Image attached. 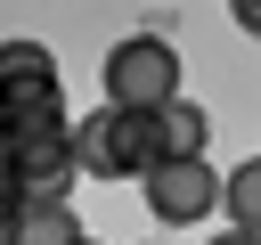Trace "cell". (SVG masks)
<instances>
[{
    "label": "cell",
    "instance_id": "6da1fadb",
    "mask_svg": "<svg viewBox=\"0 0 261 245\" xmlns=\"http://www.w3.org/2000/svg\"><path fill=\"white\" fill-rule=\"evenodd\" d=\"M73 163L82 180H147L163 163V139H155V114H130V106H98L73 122Z\"/></svg>",
    "mask_w": 261,
    "mask_h": 245
},
{
    "label": "cell",
    "instance_id": "7a4b0ae2",
    "mask_svg": "<svg viewBox=\"0 0 261 245\" xmlns=\"http://www.w3.org/2000/svg\"><path fill=\"white\" fill-rule=\"evenodd\" d=\"M179 98V49L163 33H130L106 49V106H130V114H163Z\"/></svg>",
    "mask_w": 261,
    "mask_h": 245
},
{
    "label": "cell",
    "instance_id": "3957f363",
    "mask_svg": "<svg viewBox=\"0 0 261 245\" xmlns=\"http://www.w3.org/2000/svg\"><path fill=\"white\" fill-rule=\"evenodd\" d=\"M139 188H147V212H155V220H171V229L204 220V212H212V204L228 196V180H220V172H212L204 155H163V163H155V172H147Z\"/></svg>",
    "mask_w": 261,
    "mask_h": 245
},
{
    "label": "cell",
    "instance_id": "277c9868",
    "mask_svg": "<svg viewBox=\"0 0 261 245\" xmlns=\"http://www.w3.org/2000/svg\"><path fill=\"white\" fill-rule=\"evenodd\" d=\"M0 155H8V172H16V196H24V204L73 196V180H82V163H73V122H65V131H33V139H8Z\"/></svg>",
    "mask_w": 261,
    "mask_h": 245
},
{
    "label": "cell",
    "instance_id": "5b68a950",
    "mask_svg": "<svg viewBox=\"0 0 261 245\" xmlns=\"http://www.w3.org/2000/svg\"><path fill=\"white\" fill-rule=\"evenodd\" d=\"M33 131H65V82L0 90V147H8V139H33Z\"/></svg>",
    "mask_w": 261,
    "mask_h": 245
},
{
    "label": "cell",
    "instance_id": "8992f818",
    "mask_svg": "<svg viewBox=\"0 0 261 245\" xmlns=\"http://www.w3.org/2000/svg\"><path fill=\"white\" fill-rule=\"evenodd\" d=\"M155 139H163V155H204V147H212V114H204L196 98H171V106L155 114Z\"/></svg>",
    "mask_w": 261,
    "mask_h": 245
},
{
    "label": "cell",
    "instance_id": "52a82bcc",
    "mask_svg": "<svg viewBox=\"0 0 261 245\" xmlns=\"http://www.w3.org/2000/svg\"><path fill=\"white\" fill-rule=\"evenodd\" d=\"M16 245H82V220H73V204H65V196H49V204H24V212H16Z\"/></svg>",
    "mask_w": 261,
    "mask_h": 245
},
{
    "label": "cell",
    "instance_id": "ba28073f",
    "mask_svg": "<svg viewBox=\"0 0 261 245\" xmlns=\"http://www.w3.org/2000/svg\"><path fill=\"white\" fill-rule=\"evenodd\" d=\"M33 82H57V57L41 41H0V90H33Z\"/></svg>",
    "mask_w": 261,
    "mask_h": 245
},
{
    "label": "cell",
    "instance_id": "9c48e42d",
    "mask_svg": "<svg viewBox=\"0 0 261 245\" xmlns=\"http://www.w3.org/2000/svg\"><path fill=\"white\" fill-rule=\"evenodd\" d=\"M220 204L237 212V229H253V237H261V155L228 172V196H220Z\"/></svg>",
    "mask_w": 261,
    "mask_h": 245
},
{
    "label": "cell",
    "instance_id": "30bf717a",
    "mask_svg": "<svg viewBox=\"0 0 261 245\" xmlns=\"http://www.w3.org/2000/svg\"><path fill=\"white\" fill-rule=\"evenodd\" d=\"M16 212H24V204H16V196H0V245H16Z\"/></svg>",
    "mask_w": 261,
    "mask_h": 245
},
{
    "label": "cell",
    "instance_id": "8fae6325",
    "mask_svg": "<svg viewBox=\"0 0 261 245\" xmlns=\"http://www.w3.org/2000/svg\"><path fill=\"white\" fill-rule=\"evenodd\" d=\"M228 8H237V24H245V33L261 41V0H228Z\"/></svg>",
    "mask_w": 261,
    "mask_h": 245
},
{
    "label": "cell",
    "instance_id": "7c38bea8",
    "mask_svg": "<svg viewBox=\"0 0 261 245\" xmlns=\"http://www.w3.org/2000/svg\"><path fill=\"white\" fill-rule=\"evenodd\" d=\"M0 196H16V172H8V155H0ZM16 204H24V196H16Z\"/></svg>",
    "mask_w": 261,
    "mask_h": 245
},
{
    "label": "cell",
    "instance_id": "4fadbf2b",
    "mask_svg": "<svg viewBox=\"0 0 261 245\" xmlns=\"http://www.w3.org/2000/svg\"><path fill=\"white\" fill-rule=\"evenodd\" d=\"M212 245H261V237H253V229H228V237H212Z\"/></svg>",
    "mask_w": 261,
    "mask_h": 245
},
{
    "label": "cell",
    "instance_id": "5bb4252c",
    "mask_svg": "<svg viewBox=\"0 0 261 245\" xmlns=\"http://www.w3.org/2000/svg\"><path fill=\"white\" fill-rule=\"evenodd\" d=\"M82 245H90V237H82Z\"/></svg>",
    "mask_w": 261,
    "mask_h": 245
}]
</instances>
